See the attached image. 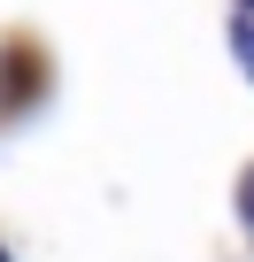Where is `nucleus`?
I'll return each mask as SVG.
<instances>
[{
  "instance_id": "nucleus-2",
  "label": "nucleus",
  "mask_w": 254,
  "mask_h": 262,
  "mask_svg": "<svg viewBox=\"0 0 254 262\" xmlns=\"http://www.w3.org/2000/svg\"><path fill=\"white\" fill-rule=\"evenodd\" d=\"M239 208H246V224H254V170H246V185H239Z\"/></svg>"
},
{
  "instance_id": "nucleus-1",
  "label": "nucleus",
  "mask_w": 254,
  "mask_h": 262,
  "mask_svg": "<svg viewBox=\"0 0 254 262\" xmlns=\"http://www.w3.org/2000/svg\"><path fill=\"white\" fill-rule=\"evenodd\" d=\"M231 39H239V62L254 70V0H239V16H231Z\"/></svg>"
},
{
  "instance_id": "nucleus-3",
  "label": "nucleus",
  "mask_w": 254,
  "mask_h": 262,
  "mask_svg": "<svg viewBox=\"0 0 254 262\" xmlns=\"http://www.w3.org/2000/svg\"><path fill=\"white\" fill-rule=\"evenodd\" d=\"M0 262H8V254H0Z\"/></svg>"
}]
</instances>
